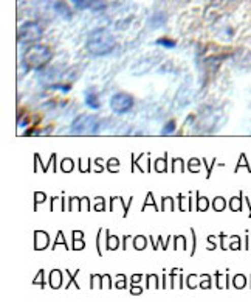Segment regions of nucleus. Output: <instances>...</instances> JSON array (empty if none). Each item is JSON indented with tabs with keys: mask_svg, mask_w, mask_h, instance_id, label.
Returning <instances> with one entry per match:
<instances>
[{
	"mask_svg": "<svg viewBox=\"0 0 251 305\" xmlns=\"http://www.w3.org/2000/svg\"><path fill=\"white\" fill-rule=\"evenodd\" d=\"M85 47L93 56H106L115 48V38L107 28H98L90 33Z\"/></svg>",
	"mask_w": 251,
	"mask_h": 305,
	"instance_id": "f257e3e1",
	"label": "nucleus"
},
{
	"mask_svg": "<svg viewBox=\"0 0 251 305\" xmlns=\"http://www.w3.org/2000/svg\"><path fill=\"white\" fill-rule=\"evenodd\" d=\"M51 59V50L45 45H33L23 53V66L26 69H41Z\"/></svg>",
	"mask_w": 251,
	"mask_h": 305,
	"instance_id": "f03ea898",
	"label": "nucleus"
},
{
	"mask_svg": "<svg viewBox=\"0 0 251 305\" xmlns=\"http://www.w3.org/2000/svg\"><path fill=\"white\" fill-rule=\"evenodd\" d=\"M73 134H97L100 131V120L93 115H79L70 126Z\"/></svg>",
	"mask_w": 251,
	"mask_h": 305,
	"instance_id": "7ed1b4c3",
	"label": "nucleus"
},
{
	"mask_svg": "<svg viewBox=\"0 0 251 305\" xmlns=\"http://www.w3.org/2000/svg\"><path fill=\"white\" fill-rule=\"evenodd\" d=\"M42 27L38 22H25L19 28V42L20 44H31L41 39Z\"/></svg>",
	"mask_w": 251,
	"mask_h": 305,
	"instance_id": "20e7f679",
	"label": "nucleus"
},
{
	"mask_svg": "<svg viewBox=\"0 0 251 305\" xmlns=\"http://www.w3.org/2000/svg\"><path fill=\"white\" fill-rule=\"evenodd\" d=\"M134 106V98L125 94V92H118L110 98V109L115 114H128Z\"/></svg>",
	"mask_w": 251,
	"mask_h": 305,
	"instance_id": "39448f33",
	"label": "nucleus"
},
{
	"mask_svg": "<svg viewBox=\"0 0 251 305\" xmlns=\"http://www.w3.org/2000/svg\"><path fill=\"white\" fill-rule=\"evenodd\" d=\"M85 105L90 108V109H100V100H98V95L95 92H91V90H87L85 92Z\"/></svg>",
	"mask_w": 251,
	"mask_h": 305,
	"instance_id": "423d86ee",
	"label": "nucleus"
},
{
	"mask_svg": "<svg viewBox=\"0 0 251 305\" xmlns=\"http://www.w3.org/2000/svg\"><path fill=\"white\" fill-rule=\"evenodd\" d=\"M165 19H166V16H165V13H159V14H155L153 17H150V27L152 28H159V27H162L163 25V22H165Z\"/></svg>",
	"mask_w": 251,
	"mask_h": 305,
	"instance_id": "0eeeda50",
	"label": "nucleus"
},
{
	"mask_svg": "<svg viewBox=\"0 0 251 305\" xmlns=\"http://www.w3.org/2000/svg\"><path fill=\"white\" fill-rule=\"evenodd\" d=\"M47 245H48V237L45 234H42V232H38V235H36V248L42 249Z\"/></svg>",
	"mask_w": 251,
	"mask_h": 305,
	"instance_id": "6e6552de",
	"label": "nucleus"
},
{
	"mask_svg": "<svg viewBox=\"0 0 251 305\" xmlns=\"http://www.w3.org/2000/svg\"><path fill=\"white\" fill-rule=\"evenodd\" d=\"M72 2L79 10H85V8H91V5H93V2H95V0H72Z\"/></svg>",
	"mask_w": 251,
	"mask_h": 305,
	"instance_id": "1a4fd4ad",
	"label": "nucleus"
},
{
	"mask_svg": "<svg viewBox=\"0 0 251 305\" xmlns=\"http://www.w3.org/2000/svg\"><path fill=\"white\" fill-rule=\"evenodd\" d=\"M56 11L60 13V14H64L66 19H70L72 17V13L69 11V8L66 5H62V4H56Z\"/></svg>",
	"mask_w": 251,
	"mask_h": 305,
	"instance_id": "9d476101",
	"label": "nucleus"
},
{
	"mask_svg": "<svg viewBox=\"0 0 251 305\" xmlns=\"http://www.w3.org/2000/svg\"><path fill=\"white\" fill-rule=\"evenodd\" d=\"M156 45H162V47H166V48H174L175 47V41H171L168 38H162L156 41Z\"/></svg>",
	"mask_w": 251,
	"mask_h": 305,
	"instance_id": "9b49d317",
	"label": "nucleus"
},
{
	"mask_svg": "<svg viewBox=\"0 0 251 305\" xmlns=\"http://www.w3.org/2000/svg\"><path fill=\"white\" fill-rule=\"evenodd\" d=\"M106 2L104 0H95V2H93V5H91V11H101V10H104L106 8Z\"/></svg>",
	"mask_w": 251,
	"mask_h": 305,
	"instance_id": "f8f14e48",
	"label": "nucleus"
},
{
	"mask_svg": "<svg viewBox=\"0 0 251 305\" xmlns=\"http://www.w3.org/2000/svg\"><path fill=\"white\" fill-rule=\"evenodd\" d=\"M174 131H175V121H169V123L165 125L162 134H172Z\"/></svg>",
	"mask_w": 251,
	"mask_h": 305,
	"instance_id": "ddd939ff",
	"label": "nucleus"
},
{
	"mask_svg": "<svg viewBox=\"0 0 251 305\" xmlns=\"http://www.w3.org/2000/svg\"><path fill=\"white\" fill-rule=\"evenodd\" d=\"M214 207H215L217 210H224V207H225V201H224L222 198H217V199L214 201Z\"/></svg>",
	"mask_w": 251,
	"mask_h": 305,
	"instance_id": "4468645a",
	"label": "nucleus"
},
{
	"mask_svg": "<svg viewBox=\"0 0 251 305\" xmlns=\"http://www.w3.org/2000/svg\"><path fill=\"white\" fill-rule=\"evenodd\" d=\"M231 207H233V210H239L240 209V201L239 199H233L231 201Z\"/></svg>",
	"mask_w": 251,
	"mask_h": 305,
	"instance_id": "2eb2a0df",
	"label": "nucleus"
},
{
	"mask_svg": "<svg viewBox=\"0 0 251 305\" xmlns=\"http://www.w3.org/2000/svg\"><path fill=\"white\" fill-rule=\"evenodd\" d=\"M72 167H73L72 161H70V162H69V161H66V162H64V170H69V168L72 170Z\"/></svg>",
	"mask_w": 251,
	"mask_h": 305,
	"instance_id": "dca6fc26",
	"label": "nucleus"
}]
</instances>
